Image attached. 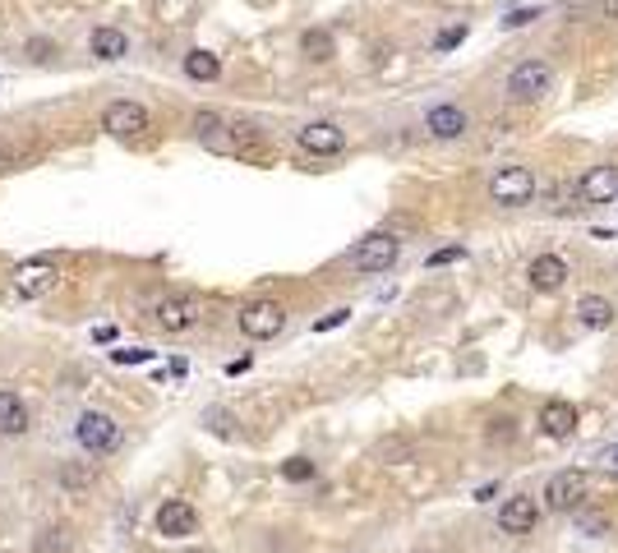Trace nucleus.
I'll return each instance as SVG.
<instances>
[{
    "mask_svg": "<svg viewBox=\"0 0 618 553\" xmlns=\"http://www.w3.org/2000/svg\"><path fill=\"white\" fill-rule=\"evenodd\" d=\"M411 452V442H383L379 448V457H407Z\"/></svg>",
    "mask_w": 618,
    "mask_h": 553,
    "instance_id": "c9c22d12",
    "label": "nucleus"
},
{
    "mask_svg": "<svg viewBox=\"0 0 618 553\" xmlns=\"http://www.w3.org/2000/svg\"><path fill=\"white\" fill-rule=\"evenodd\" d=\"M37 153L33 138H0V171H19V166H29Z\"/></svg>",
    "mask_w": 618,
    "mask_h": 553,
    "instance_id": "4be33fe9",
    "label": "nucleus"
},
{
    "mask_svg": "<svg viewBox=\"0 0 618 553\" xmlns=\"http://www.w3.org/2000/svg\"><path fill=\"white\" fill-rule=\"evenodd\" d=\"M549 93H554V65L540 55L513 65V74H507V97L513 102H545Z\"/></svg>",
    "mask_w": 618,
    "mask_h": 553,
    "instance_id": "f257e3e1",
    "label": "nucleus"
},
{
    "mask_svg": "<svg viewBox=\"0 0 618 553\" xmlns=\"http://www.w3.org/2000/svg\"><path fill=\"white\" fill-rule=\"evenodd\" d=\"M301 51L309 55V61H333L337 42H333V33H328V28H309V33L301 37Z\"/></svg>",
    "mask_w": 618,
    "mask_h": 553,
    "instance_id": "b1692460",
    "label": "nucleus"
},
{
    "mask_svg": "<svg viewBox=\"0 0 618 553\" xmlns=\"http://www.w3.org/2000/svg\"><path fill=\"white\" fill-rule=\"evenodd\" d=\"M401 254V240L392 231H369L356 240V249L346 254V263H351L356 272H388Z\"/></svg>",
    "mask_w": 618,
    "mask_h": 553,
    "instance_id": "7ed1b4c3",
    "label": "nucleus"
},
{
    "mask_svg": "<svg viewBox=\"0 0 618 553\" xmlns=\"http://www.w3.org/2000/svg\"><path fill=\"white\" fill-rule=\"evenodd\" d=\"M535 14H540V10H513V14L503 19V28H522V23H531Z\"/></svg>",
    "mask_w": 618,
    "mask_h": 553,
    "instance_id": "72a5a7b5",
    "label": "nucleus"
},
{
    "mask_svg": "<svg viewBox=\"0 0 618 553\" xmlns=\"http://www.w3.org/2000/svg\"><path fill=\"white\" fill-rule=\"evenodd\" d=\"M152 525H157V535H162V540H190L199 531V512L185 503V498H167V503L157 508Z\"/></svg>",
    "mask_w": 618,
    "mask_h": 553,
    "instance_id": "9d476101",
    "label": "nucleus"
},
{
    "mask_svg": "<svg viewBox=\"0 0 618 553\" xmlns=\"http://www.w3.org/2000/svg\"><path fill=\"white\" fill-rule=\"evenodd\" d=\"M605 14H609V19L618 23V0H605Z\"/></svg>",
    "mask_w": 618,
    "mask_h": 553,
    "instance_id": "58836bf2",
    "label": "nucleus"
},
{
    "mask_svg": "<svg viewBox=\"0 0 618 553\" xmlns=\"http://www.w3.org/2000/svg\"><path fill=\"white\" fill-rule=\"evenodd\" d=\"M74 442L84 452H93V457H106V452L120 448V425L111 420V415H102V410H84L74 420Z\"/></svg>",
    "mask_w": 618,
    "mask_h": 553,
    "instance_id": "20e7f679",
    "label": "nucleus"
},
{
    "mask_svg": "<svg viewBox=\"0 0 618 553\" xmlns=\"http://www.w3.org/2000/svg\"><path fill=\"white\" fill-rule=\"evenodd\" d=\"M185 74L199 78V83H212V78L222 74V61L212 51H190V55H185Z\"/></svg>",
    "mask_w": 618,
    "mask_h": 553,
    "instance_id": "5701e85b",
    "label": "nucleus"
},
{
    "mask_svg": "<svg viewBox=\"0 0 618 553\" xmlns=\"http://www.w3.org/2000/svg\"><path fill=\"white\" fill-rule=\"evenodd\" d=\"M203 425L218 433V438H235V415H231V410H218V406L203 410Z\"/></svg>",
    "mask_w": 618,
    "mask_h": 553,
    "instance_id": "a878e982",
    "label": "nucleus"
},
{
    "mask_svg": "<svg viewBox=\"0 0 618 553\" xmlns=\"http://www.w3.org/2000/svg\"><path fill=\"white\" fill-rule=\"evenodd\" d=\"M203 318V304L194 295H162L152 304V323L162 332H190Z\"/></svg>",
    "mask_w": 618,
    "mask_h": 553,
    "instance_id": "6e6552de",
    "label": "nucleus"
},
{
    "mask_svg": "<svg viewBox=\"0 0 618 553\" xmlns=\"http://www.w3.org/2000/svg\"><path fill=\"white\" fill-rule=\"evenodd\" d=\"M295 144L305 153H314V157H333V153L346 148V129L333 125V120H309V125L295 129Z\"/></svg>",
    "mask_w": 618,
    "mask_h": 553,
    "instance_id": "f8f14e48",
    "label": "nucleus"
},
{
    "mask_svg": "<svg viewBox=\"0 0 618 553\" xmlns=\"http://www.w3.org/2000/svg\"><path fill=\"white\" fill-rule=\"evenodd\" d=\"M282 480H291V484L314 480V461H309V457H291V461H282Z\"/></svg>",
    "mask_w": 618,
    "mask_h": 553,
    "instance_id": "bb28decb",
    "label": "nucleus"
},
{
    "mask_svg": "<svg viewBox=\"0 0 618 553\" xmlns=\"http://www.w3.org/2000/svg\"><path fill=\"white\" fill-rule=\"evenodd\" d=\"M102 129H106V134H116V138H134V134H144V129H148V106H139V102L120 97V102H111V106L102 111Z\"/></svg>",
    "mask_w": 618,
    "mask_h": 553,
    "instance_id": "9b49d317",
    "label": "nucleus"
},
{
    "mask_svg": "<svg viewBox=\"0 0 618 553\" xmlns=\"http://www.w3.org/2000/svg\"><path fill=\"white\" fill-rule=\"evenodd\" d=\"M577 531H581V535H609V516L581 503V508H577Z\"/></svg>",
    "mask_w": 618,
    "mask_h": 553,
    "instance_id": "393cba45",
    "label": "nucleus"
},
{
    "mask_svg": "<svg viewBox=\"0 0 618 553\" xmlns=\"http://www.w3.org/2000/svg\"><path fill=\"white\" fill-rule=\"evenodd\" d=\"M346 318H351V310H333V314H324V318L314 323V332H333V327H342Z\"/></svg>",
    "mask_w": 618,
    "mask_h": 553,
    "instance_id": "2f4dec72",
    "label": "nucleus"
},
{
    "mask_svg": "<svg viewBox=\"0 0 618 553\" xmlns=\"http://www.w3.org/2000/svg\"><path fill=\"white\" fill-rule=\"evenodd\" d=\"M424 129H429V138H443V144H452V138H466L471 116H466V106H457V102H439V106H429Z\"/></svg>",
    "mask_w": 618,
    "mask_h": 553,
    "instance_id": "ddd939ff",
    "label": "nucleus"
},
{
    "mask_svg": "<svg viewBox=\"0 0 618 553\" xmlns=\"http://www.w3.org/2000/svg\"><path fill=\"white\" fill-rule=\"evenodd\" d=\"M29 425H33V415H29V406H23V397L0 387V433L19 438V433H29Z\"/></svg>",
    "mask_w": 618,
    "mask_h": 553,
    "instance_id": "f3484780",
    "label": "nucleus"
},
{
    "mask_svg": "<svg viewBox=\"0 0 618 553\" xmlns=\"http://www.w3.org/2000/svg\"><path fill=\"white\" fill-rule=\"evenodd\" d=\"M434 553H439V549H434Z\"/></svg>",
    "mask_w": 618,
    "mask_h": 553,
    "instance_id": "ea45409f",
    "label": "nucleus"
},
{
    "mask_svg": "<svg viewBox=\"0 0 618 553\" xmlns=\"http://www.w3.org/2000/svg\"><path fill=\"white\" fill-rule=\"evenodd\" d=\"M490 199L503 208H522L535 199V176L531 166H499L494 180H490Z\"/></svg>",
    "mask_w": 618,
    "mask_h": 553,
    "instance_id": "423d86ee",
    "label": "nucleus"
},
{
    "mask_svg": "<svg viewBox=\"0 0 618 553\" xmlns=\"http://www.w3.org/2000/svg\"><path fill=\"white\" fill-rule=\"evenodd\" d=\"M93 342H97V346L116 342V323H97V327H93Z\"/></svg>",
    "mask_w": 618,
    "mask_h": 553,
    "instance_id": "473e14b6",
    "label": "nucleus"
},
{
    "mask_svg": "<svg viewBox=\"0 0 618 553\" xmlns=\"http://www.w3.org/2000/svg\"><path fill=\"white\" fill-rule=\"evenodd\" d=\"M56 484H61L65 493H88V489L97 484V470L84 466V461H65V466L56 470Z\"/></svg>",
    "mask_w": 618,
    "mask_h": 553,
    "instance_id": "412c9836",
    "label": "nucleus"
},
{
    "mask_svg": "<svg viewBox=\"0 0 618 553\" xmlns=\"http://www.w3.org/2000/svg\"><path fill=\"white\" fill-rule=\"evenodd\" d=\"M42 553H65V531L61 525H51V531L42 535Z\"/></svg>",
    "mask_w": 618,
    "mask_h": 553,
    "instance_id": "7c9ffc66",
    "label": "nucleus"
},
{
    "mask_svg": "<svg viewBox=\"0 0 618 553\" xmlns=\"http://www.w3.org/2000/svg\"><path fill=\"white\" fill-rule=\"evenodd\" d=\"M586 489H590V475L581 466H563V470H554V475L545 480V508L549 512H577L581 503H586Z\"/></svg>",
    "mask_w": 618,
    "mask_h": 553,
    "instance_id": "f03ea898",
    "label": "nucleus"
},
{
    "mask_svg": "<svg viewBox=\"0 0 618 553\" xmlns=\"http://www.w3.org/2000/svg\"><path fill=\"white\" fill-rule=\"evenodd\" d=\"M494 493H499V484H485V489H475V503H494Z\"/></svg>",
    "mask_w": 618,
    "mask_h": 553,
    "instance_id": "4c0bfd02",
    "label": "nucleus"
},
{
    "mask_svg": "<svg viewBox=\"0 0 618 553\" xmlns=\"http://www.w3.org/2000/svg\"><path fill=\"white\" fill-rule=\"evenodd\" d=\"M88 51L97 55V61H120V55L129 51V37L120 33V28H93V37H88Z\"/></svg>",
    "mask_w": 618,
    "mask_h": 553,
    "instance_id": "aec40b11",
    "label": "nucleus"
},
{
    "mask_svg": "<svg viewBox=\"0 0 618 553\" xmlns=\"http://www.w3.org/2000/svg\"><path fill=\"white\" fill-rule=\"evenodd\" d=\"M194 134H199V144H208L212 153H235L231 148V125L222 116H212V111H199L194 116Z\"/></svg>",
    "mask_w": 618,
    "mask_h": 553,
    "instance_id": "6ab92c4d",
    "label": "nucleus"
},
{
    "mask_svg": "<svg viewBox=\"0 0 618 553\" xmlns=\"http://www.w3.org/2000/svg\"><path fill=\"white\" fill-rule=\"evenodd\" d=\"M457 259H466V249L448 244V249H434V254H429V268H443V263H457Z\"/></svg>",
    "mask_w": 618,
    "mask_h": 553,
    "instance_id": "c756f323",
    "label": "nucleus"
},
{
    "mask_svg": "<svg viewBox=\"0 0 618 553\" xmlns=\"http://www.w3.org/2000/svg\"><path fill=\"white\" fill-rule=\"evenodd\" d=\"M535 525H540V503H535L531 493H513V498H503V508H499V531L503 535H531Z\"/></svg>",
    "mask_w": 618,
    "mask_h": 553,
    "instance_id": "1a4fd4ad",
    "label": "nucleus"
},
{
    "mask_svg": "<svg viewBox=\"0 0 618 553\" xmlns=\"http://www.w3.org/2000/svg\"><path fill=\"white\" fill-rule=\"evenodd\" d=\"M581 203H609L618 194V166H590V171L577 180Z\"/></svg>",
    "mask_w": 618,
    "mask_h": 553,
    "instance_id": "dca6fc26",
    "label": "nucleus"
},
{
    "mask_svg": "<svg viewBox=\"0 0 618 553\" xmlns=\"http://www.w3.org/2000/svg\"><path fill=\"white\" fill-rule=\"evenodd\" d=\"M235 323H240V332H245L250 342H273L286 327V304L282 300H250Z\"/></svg>",
    "mask_w": 618,
    "mask_h": 553,
    "instance_id": "39448f33",
    "label": "nucleus"
},
{
    "mask_svg": "<svg viewBox=\"0 0 618 553\" xmlns=\"http://www.w3.org/2000/svg\"><path fill=\"white\" fill-rule=\"evenodd\" d=\"M614 318H618L614 300H605V295H581V300H577V323H581V327L605 332V327H614Z\"/></svg>",
    "mask_w": 618,
    "mask_h": 553,
    "instance_id": "a211bd4d",
    "label": "nucleus"
},
{
    "mask_svg": "<svg viewBox=\"0 0 618 553\" xmlns=\"http://www.w3.org/2000/svg\"><path fill=\"white\" fill-rule=\"evenodd\" d=\"M526 282H531V291H558L563 282H568V259H558V254H535L531 263H526Z\"/></svg>",
    "mask_w": 618,
    "mask_h": 553,
    "instance_id": "2eb2a0df",
    "label": "nucleus"
},
{
    "mask_svg": "<svg viewBox=\"0 0 618 553\" xmlns=\"http://www.w3.org/2000/svg\"><path fill=\"white\" fill-rule=\"evenodd\" d=\"M14 291L23 295V300H37V295H51L61 286V268L51 263V259H29V263H19L14 268Z\"/></svg>",
    "mask_w": 618,
    "mask_h": 553,
    "instance_id": "0eeeda50",
    "label": "nucleus"
},
{
    "mask_svg": "<svg viewBox=\"0 0 618 553\" xmlns=\"http://www.w3.org/2000/svg\"><path fill=\"white\" fill-rule=\"evenodd\" d=\"M29 55H33V61H51V42H29Z\"/></svg>",
    "mask_w": 618,
    "mask_h": 553,
    "instance_id": "e433bc0d",
    "label": "nucleus"
},
{
    "mask_svg": "<svg viewBox=\"0 0 618 553\" xmlns=\"http://www.w3.org/2000/svg\"><path fill=\"white\" fill-rule=\"evenodd\" d=\"M600 470H609V475H618V448H605V452H600Z\"/></svg>",
    "mask_w": 618,
    "mask_h": 553,
    "instance_id": "f704fd0d",
    "label": "nucleus"
},
{
    "mask_svg": "<svg viewBox=\"0 0 618 553\" xmlns=\"http://www.w3.org/2000/svg\"><path fill=\"white\" fill-rule=\"evenodd\" d=\"M111 359H116V365H148L152 351L148 346H120V351H111Z\"/></svg>",
    "mask_w": 618,
    "mask_h": 553,
    "instance_id": "cd10ccee",
    "label": "nucleus"
},
{
    "mask_svg": "<svg viewBox=\"0 0 618 553\" xmlns=\"http://www.w3.org/2000/svg\"><path fill=\"white\" fill-rule=\"evenodd\" d=\"M466 42V23H457V28H443V33L434 37V51H452V46H462Z\"/></svg>",
    "mask_w": 618,
    "mask_h": 553,
    "instance_id": "c85d7f7f",
    "label": "nucleus"
},
{
    "mask_svg": "<svg viewBox=\"0 0 618 553\" xmlns=\"http://www.w3.org/2000/svg\"><path fill=\"white\" fill-rule=\"evenodd\" d=\"M535 425H540V433H545V438L563 442V438H573V433H577V406L554 397V401H545V406H540V415H535Z\"/></svg>",
    "mask_w": 618,
    "mask_h": 553,
    "instance_id": "4468645a",
    "label": "nucleus"
}]
</instances>
